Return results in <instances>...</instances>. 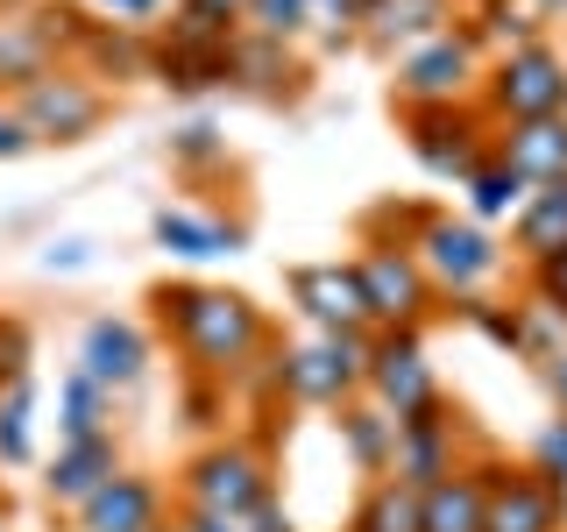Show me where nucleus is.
<instances>
[{
    "label": "nucleus",
    "instance_id": "nucleus-1",
    "mask_svg": "<svg viewBox=\"0 0 567 532\" xmlns=\"http://www.w3.org/2000/svg\"><path fill=\"white\" fill-rule=\"evenodd\" d=\"M156 313H164L177 348H185L206 377H241L262 348V313L248 306L241 291H220V284H164V291H156Z\"/></svg>",
    "mask_w": 567,
    "mask_h": 532
},
{
    "label": "nucleus",
    "instance_id": "nucleus-2",
    "mask_svg": "<svg viewBox=\"0 0 567 532\" xmlns=\"http://www.w3.org/2000/svg\"><path fill=\"white\" fill-rule=\"evenodd\" d=\"M412 256H419V270H425V284H433V291L468 298L475 284H489V277H496L504 248L489 242V227H483V221L425 213V221H419V242H412Z\"/></svg>",
    "mask_w": 567,
    "mask_h": 532
},
{
    "label": "nucleus",
    "instance_id": "nucleus-3",
    "mask_svg": "<svg viewBox=\"0 0 567 532\" xmlns=\"http://www.w3.org/2000/svg\"><path fill=\"white\" fill-rule=\"evenodd\" d=\"M489 114L504 121V129H511V121H554V114H567V64L546 43L511 50V58L489 71Z\"/></svg>",
    "mask_w": 567,
    "mask_h": 532
},
{
    "label": "nucleus",
    "instance_id": "nucleus-4",
    "mask_svg": "<svg viewBox=\"0 0 567 532\" xmlns=\"http://www.w3.org/2000/svg\"><path fill=\"white\" fill-rule=\"evenodd\" d=\"M14 114H22L29 142H85L106 121V93L79 71H50L29 93H14Z\"/></svg>",
    "mask_w": 567,
    "mask_h": 532
},
{
    "label": "nucleus",
    "instance_id": "nucleus-5",
    "mask_svg": "<svg viewBox=\"0 0 567 532\" xmlns=\"http://www.w3.org/2000/svg\"><path fill=\"white\" fill-rule=\"evenodd\" d=\"M369 383V341L362 334H319L284 355V390L306 405H341Z\"/></svg>",
    "mask_w": 567,
    "mask_h": 532
},
{
    "label": "nucleus",
    "instance_id": "nucleus-6",
    "mask_svg": "<svg viewBox=\"0 0 567 532\" xmlns=\"http://www.w3.org/2000/svg\"><path fill=\"white\" fill-rule=\"evenodd\" d=\"M362 390H377V405L390 419L433 412L440 383H433V369H425V355H419V327H383L377 341H369V383Z\"/></svg>",
    "mask_w": 567,
    "mask_h": 532
},
{
    "label": "nucleus",
    "instance_id": "nucleus-7",
    "mask_svg": "<svg viewBox=\"0 0 567 532\" xmlns=\"http://www.w3.org/2000/svg\"><path fill=\"white\" fill-rule=\"evenodd\" d=\"M262 497H270V469L256 448H206L185 469V504L213 511V519H248Z\"/></svg>",
    "mask_w": 567,
    "mask_h": 532
},
{
    "label": "nucleus",
    "instance_id": "nucleus-8",
    "mask_svg": "<svg viewBox=\"0 0 567 532\" xmlns=\"http://www.w3.org/2000/svg\"><path fill=\"white\" fill-rule=\"evenodd\" d=\"M354 277H362V298H369V327H419L425 306H433V284H425L419 256L404 242H377L354 263Z\"/></svg>",
    "mask_w": 567,
    "mask_h": 532
},
{
    "label": "nucleus",
    "instance_id": "nucleus-9",
    "mask_svg": "<svg viewBox=\"0 0 567 532\" xmlns=\"http://www.w3.org/2000/svg\"><path fill=\"white\" fill-rule=\"evenodd\" d=\"M404 135H412V156L433 177H468L489 156L483 114H468L461 100L454 106H404Z\"/></svg>",
    "mask_w": 567,
    "mask_h": 532
},
{
    "label": "nucleus",
    "instance_id": "nucleus-10",
    "mask_svg": "<svg viewBox=\"0 0 567 532\" xmlns=\"http://www.w3.org/2000/svg\"><path fill=\"white\" fill-rule=\"evenodd\" d=\"M475 79V35H425V43H412V58L398 64V100L404 106H454L461 93H468Z\"/></svg>",
    "mask_w": 567,
    "mask_h": 532
},
{
    "label": "nucleus",
    "instance_id": "nucleus-11",
    "mask_svg": "<svg viewBox=\"0 0 567 532\" xmlns=\"http://www.w3.org/2000/svg\"><path fill=\"white\" fill-rule=\"evenodd\" d=\"M483 532H560V490L539 469H483Z\"/></svg>",
    "mask_w": 567,
    "mask_h": 532
},
{
    "label": "nucleus",
    "instance_id": "nucleus-12",
    "mask_svg": "<svg viewBox=\"0 0 567 532\" xmlns=\"http://www.w3.org/2000/svg\"><path fill=\"white\" fill-rule=\"evenodd\" d=\"M291 298L319 334H369V298H362L354 263H306V270H291Z\"/></svg>",
    "mask_w": 567,
    "mask_h": 532
},
{
    "label": "nucleus",
    "instance_id": "nucleus-13",
    "mask_svg": "<svg viewBox=\"0 0 567 532\" xmlns=\"http://www.w3.org/2000/svg\"><path fill=\"white\" fill-rule=\"evenodd\" d=\"M58 14L0 8V93H29L35 79L58 71Z\"/></svg>",
    "mask_w": 567,
    "mask_h": 532
},
{
    "label": "nucleus",
    "instance_id": "nucleus-14",
    "mask_svg": "<svg viewBox=\"0 0 567 532\" xmlns=\"http://www.w3.org/2000/svg\"><path fill=\"white\" fill-rule=\"evenodd\" d=\"M390 475H398V483H412V490L454 475V419H447V405H433V412H419V419H398Z\"/></svg>",
    "mask_w": 567,
    "mask_h": 532
},
{
    "label": "nucleus",
    "instance_id": "nucleus-15",
    "mask_svg": "<svg viewBox=\"0 0 567 532\" xmlns=\"http://www.w3.org/2000/svg\"><path fill=\"white\" fill-rule=\"evenodd\" d=\"M164 525V497L150 475H106V483L79 504V532H156Z\"/></svg>",
    "mask_w": 567,
    "mask_h": 532
},
{
    "label": "nucleus",
    "instance_id": "nucleus-16",
    "mask_svg": "<svg viewBox=\"0 0 567 532\" xmlns=\"http://www.w3.org/2000/svg\"><path fill=\"white\" fill-rule=\"evenodd\" d=\"M496 164L518 171L525 185H560L567 177V114L554 121H511L504 135H496Z\"/></svg>",
    "mask_w": 567,
    "mask_h": 532
},
{
    "label": "nucleus",
    "instance_id": "nucleus-17",
    "mask_svg": "<svg viewBox=\"0 0 567 532\" xmlns=\"http://www.w3.org/2000/svg\"><path fill=\"white\" fill-rule=\"evenodd\" d=\"M79 362H85V377H93V383L128 390V383H142V369H150V341H142L128 319H93V327H85Z\"/></svg>",
    "mask_w": 567,
    "mask_h": 532
},
{
    "label": "nucleus",
    "instance_id": "nucleus-18",
    "mask_svg": "<svg viewBox=\"0 0 567 532\" xmlns=\"http://www.w3.org/2000/svg\"><path fill=\"white\" fill-rule=\"evenodd\" d=\"M106 475H121V454H114V440L93 433V440H64V454L50 461V475H43V490H50V504H71L79 511L85 497H93Z\"/></svg>",
    "mask_w": 567,
    "mask_h": 532
},
{
    "label": "nucleus",
    "instance_id": "nucleus-19",
    "mask_svg": "<svg viewBox=\"0 0 567 532\" xmlns=\"http://www.w3.org/2000/svg\"><path fill=\"white\" fill-rule=\"evenodd\" d=\"M419 532H483V469H454L419 490Z\"/></svg>",
    "mask_w": 567,
    "mask_h": 532
},
{
    "label": "nucleus",
    "instance_id": "nucleus-20",
    "mask_svg": "<svg viewBox=\"0 0 567 532\" xmlns=\"http://www.w3.org/2000/svg\"><path fill=\"white\" fill-rule=\"evenodd\" d=\"M511 242H518V256H532V263L560 256L567 248V177L560 185H532L525 192V206L511 213Z\"/></svg>",
    "mask_w": 567,
    "mask_h": 532
},
{
    "label": "nucleus",
    "instance_id": "nucleus-21",
    "mask_svg": "<svg viewBox=\"0 0 567 532\" xmlns=\"http://www.w3.org/2000/svg\"><path fill=\"white\" fill-rule=\"evenodd\" d=\"M362 8V35L377 50L390 43H425V35L447 29V0H354Z\"/></svg>",
    "mask_w": 567,
    "mask_h": 532
},
{
    "label": "nucleus",
    "instance_id": "nucleus-22",
    "mask_svg": "<svg viewBox=\"0 0 567 532\" xmlns=\"http://www.w3.org/2000/svg\"><path fill=\"white\" fill-rule=\"evenodd\" d=\"M150 227H156V242H164L171 256H185V263H213V256H235L241 248V227L206 221V213H185V206H164Z\"/></svg>",
    "mask_w": 567,
    "mask_h": 532
},
{
    "label": "nucleus",
    "instance_id": "nucleus-23",
    "mask_svg": "<svg viewBox=\"0 0 567 532\" xmlns=\"http://www.w3.org/2000/svg\"><path fill=\"white\" fill-rule=\"evenodd\" d=\"M461 185H468V213H475V221H504V213H518V206H525V192H532L525 177H518V171H504L496 156H483V164L461 177Z\"/></svg>",
    "mask_w": 567,
    "mask_h": 532
},
{
    "label": "nucleus",
    "instance_id": "nucleus-24",
    "mask_svg": "<svg viewBox=\"0 0 567 532\" xmlns=\"http://www.w3.org/2000/svg\"><path fill=\"white\" fill-rule=\"evenodd\" d=\"M58 426H64V440H93V433H106V412H114V390L106 383H93L79 369V377H64V398H58Z\"/></svg>",
    "mask_w": 567,
    "mask_h": 532
},
{
    "label": "nucleus",
    "instance_id": "nucleus-25",
    "mask_svg": "<svg viewBox=\"0 0 567 532\" xmlns=\"http://www.w3.org/2000/svg\"><path fill=\"white\" fill-rule=\"evenodd\" d=\"M354 532H419V490L398 483V475H383V483L362 497V511H354Z\"/></svg>",
    "mask_w": 567,
    "mask_h": 532
},
{
    "label": "nucleus",
    "instance_id": "nucleus-26",
    "mask_svg": "<svg viewBox=\"0 0 567 532\" xmlns=\"http://www.w3.org/2000/svg\"><path fill=\"white\" fill-rule=\"evenodd\" d=\"M341 433H348V454L362 461V469H390V448H398V419L390 412L354 405V412H341Z\"/></svg>",
    "mask_w": 567,
    "mask_h": 532
},
{
    "label": "nucleus",
    "instance_id": "nucleus-27",
    "mask_svg": "<svg viewBox=\"0 0 567 532\" xmlns=\"http://www.w3.org/2000/svg\"><path fill=\"white\" fill-rule=\"evenodd\" d=\"M0 461H29V383L22 377L0 398Z\"/></svg>",
    "mask_w": 567,
    "mask_h": 532
},
{
    "label": "nucleus",
    "instance_id": "nucleus-28",
    "mask_svg": "<svg viewBox=\"0 0 567 532\" xmlns=\"http://www.w3.org/2000/svg\"><path fill=\"white\" fill-rule=\"evenodd\" d=\"M248 22H256V35H270V43H284L291 29H306V14H312V0H248Z\"/></svg>",
    "mask_w": 567,
    "mask_h": 532
},
{
    "label": "nucleus",
    "instance_id": "nucleus-29",
    "mask_svg": "<svg viewBox=\"0 0 567 532\" xmlns=\"http://www.w3.org/2000/svg\"><path fill=\"white\" fill-rule=\"evenodd\" d=\"M539 270V306L554 313V319H567V248L560 256H546V263H532Z\"/></svg>",
    "mask_w": 567,
    "mask_h": 532
},
{
    "label": "nucleus",
    "instance_id": "nucleus-30",
    "mask_svg": "<svg viewBox=\"0 0 567 532\" xmlns=\"http://www.w3.org/2000/svg\"><path fill=\"white\" fill-rule=\"evenodd\" d=\"M539 475H546V483H567V419H554V426H546V433H539Z\"/></svg>",
    "mask_w": 567,
    "mask_h": 532
},
{
    "label": "nucleus",
    "instance_id": "nucleus-31",
    "mask_svg": "<svg viewBox=\"0 0 567 532\" xmlns=\"http://www.w3.org/2000/svg\"><path fill=\"white\" fill-rule=\"evenodd\" d=\"M241 532H291V511H284L277 497H262V504L241 519Z\"/></svg>",
    "mask_w": 567,
    "mask_h": 532
},
{
    "label": "nucleus",
    "instance_id": "nucleus-32",
    "mask_svg": "<svg viewBox=\"0 0 567 532\" xmlns=\"http://www.w3.org/2000/svg\"><path fill=\"white\" fill-rule=\"evenodd\" d=\"M213 150H220V142H213V129H206V121L177 129V156H192V164H199V156H213Z\"/></svg>",
    "mask_w": 567,
    "mask_h": 532
},
{
    "label": "nucleus",
    "instance_id": "nucleus-33",
    "mask_svg": "<svg viewBox=\"0 0 567 532\" xmlns=\"http://www.w3.org/2000/svg\"><path fill=\"white\" fill-rule=\"evenodd\" d=\"M22 150H29L22 114H14V106H0V156H22Z\"/></svg>",
    "mask_w": 567,
    "mask_h": 532
},
{
    "label": "nucleus",
    "instance_id": "nucleus-34",
    "mask_svg": "<svg viewBox=\"0 0 567 532\" xmlns=\"http://www.w3.org/2000/svg\"><path fill=\"white\" fill-rule=\"evenodd\" d=\"M177 532H241V519H213V511H192V504H185Z\"/></svg>",
    "mask_w": 567,
    "mask_h": 532
},
{
    "label": "nucleus",
    "instance_id": "nucleus-35",
    "mask_svg": "<svg viewBox=\"0 0 567 532\" xmlns=\"http://www.w3.org/2000/svg\"><path fill=\"white\" fill-rule=\"evenodd\" d=\"M106 14H114V22H150L156 8H164V0H100Z\"/></svg>",
    "mask_w": 567,
    "mask_h": 532
},
{
    "label": "nucleus",
    "instance_id": "nucleus-36",
    "mask_svg": "<svg viewBox=\"0 0 567 532\" xmlns=\"http://www.w3.org/2000/svg\"><path fill=\"white\" fill-rule=\"evenodd\" d=\"M185 8H199V14H213V22H227V29H235V14L248 8V0H185Z\"/></svg>",
    "mask_w": 567,
    "mask_h": 532
},
{
    "label": "nucleus",
    "instance_id": "nucleus-37",
    "mask_svg": "<svg viewBox=\"0 0 567 532\" xmlns=\"http://www.w3.org/2000/svg\"><path fill=\"white\" fill-rule=\"evenodd\" d=\"M546 383H554V398L567 405V355H546Z\"/></svg>",
    "mask_w": 567,
    "mask_h": 532
},
{
    "label": "nucleus",
    "instance_id": "nucleus-38",
    "mask_svg": "<svg viewBox=\"0 0 567 532\" xmlns=\"http://www.w3.org/2000/svg\"><path fill=\"white\" fill-rule=\"evenodd\" d=\"M560 519H567V483H560Z\"/></svg>",
    "mask_w": 567,
    "mask_h": 532
},
{
    "label": "nucleus",
    "instance_id": "nucleus-39",
    "mask_svg": "<svg viewBox=\"0 0 567 532\" xmlns=\"http://www.w3.org/2000/svg\"><path fill=\"white\" fill-rule=\"evenodd\" d=\"M156 532H177V525H156Z\"/></svg>",
    "mask_w": 567,
    "mask_h": 532
},
{
    "label": "nucleus",
    "instance_id": "nucleus-40",
    "mask_svg": "<svg viewBox=\"0 0 567 532\" xmlns=\"http://www.w3.org/2000/svg\"><path fill=\"white\" fill-rule=\"evenodd\" d=\"M560 8H567V0H560Z\"/></svg>",
    "mask_w": 567,
    "mask_h": 532
}]
</instances>
